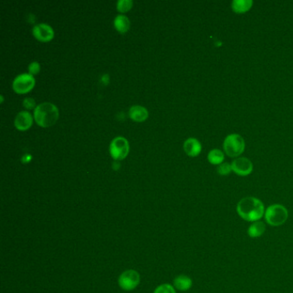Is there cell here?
<instances>
[{"instance_id":"7a4b0ae2","label":"cell","mask_w":293,"mask_h":293,"mask_svg":"<svg viewBox=\"0 0 293 293\" xmlns=\"http://www.w3.org/2000/svg\"><path fill=\"white\" fill-rule=\"evenodd\" d=\"M34 119L41 128L51 127L59 119V110L54 103H40L34 110Z\"/></svg>"},{"instance_id":"44dd1931","label":"cell","mask_w":293,"mask_h":293,"mask_svg":"<svg viewBox=\"0 0 293 293\" xmlns=\"http://www.w3.org/2000/svg\"><path fill=\"white\" fill-rule=\"evenodd\" d=\"M23 106L25 108L26 110H35L37 108V103L36 101L31 97H27L25 99L23 100Z\"/></svg>"},{"instance_id":"8992f818","label":"cell","mask_w":293,"mask_h":293,"mask_svg":"<svg viewBox=\"0 0 293 293\" xmlns=\"http://www.w3.org/2000/svg\"><path fill=\"white\" fill-rule=\"evenodd\" d=\"M36 85V79L30 73L19 74L12 82V89L18 94H25L33 90Z\"/></svg>"},{"instance_id":"7c38bea8","label":"cell","mask_w":293,"mask_h":293,"mask_svg":"<svg viewBox=\"0 0 293 293\" xmlns=\"http://www.w3.org/2000/svg\"><path fill=\"white\" fill-rule=\"evenodd\" d=\"M128 115L132 121H137V122H142V121H146L148 118L149 113H148V110L145 107L135 105V106L130 108Z\"/></svg>"},{"instance_id":"52a82bcc","label":"cell","mask_w":293,"mask_h":293,"mask_svg":"<svg viewBox=\"0 0 293 293\" xmlns=\"http://www.w3.org/2000/svg\"><path fill=\"white\" fill-rule=\"evenodd\" d=\"M253 163L247 158H238L231 163L232 171L240 176H247L253 171Z\"/></svg>"},{"instance_id":"30bf717a","label":"cell","mask_w":293,"mask_h":293,"mask_svg":"<svg viewBox=\"0 0 293 293\" xmlns=\"http://www.w3.org/2000/svg\"><path fill=\"white\" fill-rule=\"evenodd\" d=\"M34 117L28 111H21L17 114L14 121L16 128L19 131H26L33 124Z\"/></svg>"},{"instance_id":"d6986e66","label":"cell","mask_w":293,"mask_h":293,"mask_svg":"<svg viewBox=\"0 0 293 293\" xmlns=\"http://www.w3.org/2000/svg\"><path fill=\"white\" fill-rule=\"evenodd\" d=\"M217 171L221 176H227V175H229L232 171L231 165L228 164V163H223V164L219 165V167L217 169Z\"/></svg>"},{"instance_id":"e0dca14e","label":"cell","mask_w":293,"mask_h":293,"mask_svg":"<svg viewBox=\"0 0 293 293\" xmlns=\"http://www.w3.org/2000/svg\"><path fill=\"white\" fill-rule=\"evenodd\" d=\"M193 285L192 279L186 275H180L175 279V286L180 291H187Z\"/></svg>"},{"instance_id":"5bb4252c","label":"cell","mask_w":293,"mask_h":293,"mask_svg":"<svg viewBox=\"0 0 293 293\" xmlns=\"http://www.w3.org/2000/svg\"><path fill=\"white\" fill-rule=\"evenodd\" d=\"M265 231H266V225L263 222L256 221L249 225L248 235L251 238H258L265 233Z\"/></svg>"},{"instance_id":"9a60e30c","label":"cell","mask_w":293,"mask_h":293,"mask_svg":"<svg viewBox=\"0 0 293 293\" xmlns=\"http://www.w3.org/2000/svg\"><path fill=\"white\" fill-rule=\"evenodd\" d=\"M114 26L115 30L120 33H126L130 28V20L127 16L122 14L116 16L114 20Z\"/></svg>"},{"instance_id":"277c9868","label":"cell","mask_w":293,"mask_h":293,"mask_svg":"<svg viewBox=\"0 0 293 293\" xmlns=\"http://www.w3.org/2000/svg\"><path fill=\"white\" fill-rule=\"evenodd\" d=\"M223 147L227 156L238 158L245 150V141L242 136L238 133H232L225 138Z\"/></svg>"},{"instance_id":"ffe728a7","label":"cell","mask_w":293,"mask_h":293,"mask_svg":"<svg viewBox=\"0 0 293 293\" xmlns=\"http://www.w3.org/2000/svg\"><path fill=\"white\" fill-rule=\"evenodd\" d=\"M40 71V65L37 61H34V62L30 63L29 65V73L31 75H37L39 73Z\"/></svg>"},{"instance_id":"ba28073f","label":"cell","mask_w":293,"mask_h":293,"mask_svg":"<svg viewBox=\"0 0 293 293\" xmlns=\"http://www.w3.org/2000/svg\"><path fill=\"white\" fill-rule=\"evenodd\" d=\"M32 34L36 39L42 42H48L55 37V31L47 23H39L33 27Z\"/></svg>"},{"instance_id":"7402d4cb","label":"cell","mask_w":293,"mask_h":293,"mask_svg":"<svg viewBox=\"0 0 293 293\" xmlns=\"http://www.w3.org/2000/svg\"><path fill=\"white\" fill-rule=\"evenodd\" d=\"M155 293H176V292L170 285H163L156 290Z\"/></svg>"},{"instance_id":"ac0fdd59","label":"cell","mask_w":293,"mask_h":293,"mask_svg":"<svg viewBox=\"0 0 293 293\" xmlns=\"http://www.w3.org/2000/svg\"><path fill=\"white\" fill-rule=\"evenodd\" d=\"M133 5V2L132 0H119L116 4V8L118 11L121 13H125L130 11Z\"/></svg>"},{"instance_id":"3957f363","label":"cell","mask_w":293,"mask_h":293,"mask_svg":"<svg viewBox=\"0 0 293 293\" xmlns=\"http://www.w3.org/2000/svg\"><path fill=\"white\" fill-rule=\"evenodd\" d=\"M288 217L289 213L287 209L280 204L269 205L268 208L266 209L264 215L266 222L275 227L285 224L286 220H288Z\"/></svg>"},{"instance_id":"5b68a950","label":"cell","mask_w":293,"mask_h":293,"mask_svg":"<svg viewBox=\"0 0 293 293\" xmlns=\"http://www.w3.org/2000/svg\"><path fill=\"white\" fill-rule=\"evenodd\" d=\"M130 146H129L128 139L124 137H116L114 138L110 146V152L111 157L114 158L115 161L123 160L128 155Z\"/></svg>"},{"instance_id":"4fadbf2b","label":"cell","mask_w":293,"mask_h":293,"mask_svg":"<svg viewBox=\"0 0 293 293\" xmlns=\"http://www.w3.org/2000/svg\"><path fill=\"white\" fill-rule=\"evenodd\" d=\"M253 6L252 0H234L231 3V8L236 13L242 14L249 11Z\"/></svg>"},{"instance_id":"9c48e42d","label":"cell","mask_w":293,"mask_h":293,"mask_svg":"<svg viewBox=\"0 0 293 293\" xmlns=\"http://www.w3.org/2000/svg\"><path fill=\"white\" fill-rule=\"evenodd\" d=\"M139 282V275L137 272H125L120 278V285L125 290H132L138 286Z\"/></svg>"},{"instance_id":"6da1fadb","label":"cell","mask_w":293,"mask_h":293,"mask_svg":"<svg viewBox=\"0 0 293 293\" xmlns=\"http://www.w3.org/2000/svg\"><path fill=\"white\" fill-rule=\"evenodd\" d=\"M237 212L242 220L248 222L260 221L265 215V206L259 199L252 196L242 198L237 205Z\"/></svg>"},{"instance_id":"2e32d148","label":"cell","mask_w":293,"mask_h":293,"mask_svg":"<svg viewBox=\"0 0 293 293\" xmlns=\"http://www.w3.org/2000/svg\"><path fill=\"white\" fill-rule=\"evenodd\" d=\"M207 159H208L209 163L212 165H220L224 162V152L219 149H213L209 152Z\"/></svg>"},{"instance_id":"8fae6325","label":"cell","mask_w":293,"mask_h":293,"mask_svg":"<svg viewBox=\"0 0 293 293\" xmlns=\"http://www.w3.org/2000/svg\"><path fill=\"white\" fill-rule=\"evenodd\" d=\"M184 151L186 154L188 155L189 157L195 158L201 152L202 146L201 144L199 141L198 139L194 138H189L187 139L183 145Z\"/></svg>"}]
</instances>
